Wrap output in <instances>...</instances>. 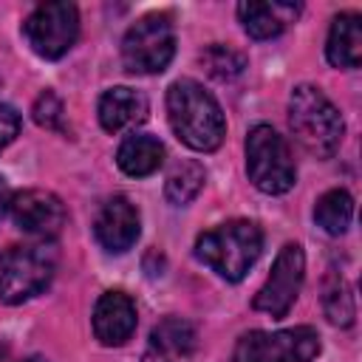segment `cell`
<instances>
[{"instance_id":"6da1fadb","label":"cell","mask_w":362,"mask_h":362,"mask_svg":"<svg viewBox=\"0 0 362 362\" xmlns=\"http://www.w3.org/2000/svg\"><path fill=\"white\" fill-rule=\"evenodd\" d=\"M167 116L173 133L198 153H212L226 136L221 105L195 79H175L167 90Z\"/></svg>"},{"instance_id":"7a4b0ae2","label":"cell","mask_w":362,"mask_h":362,"mask_svg":"<svg viewBox=\"0 0 362 362\" xmlns=\"http://www.w3.org/2000/svg\"><path fill=\"white\" fill-rule=\"evenodd\" d=\"M260 249H263L260 226L243 218L218 223L201 232L195 240V257L229 283H238L246 277V272L260 257Z\"/></svg>"},{"instance_id":"3957f363","label":"cell","mask_w":362,"mask_h":362,"mask_svg":"<svg viewBox=\"0 0 362 362\" xmlns=\"http://www.w3.org/2000/svg\"><path fill=\"white\" fill-rule=\"evenodd\" d=\"M288 127L300 147L317 158H331L345 136V122L331 99L314 85H297L288 99Z\"/></svg>"},{"instance_id":"277c9868","label":"cell","mask_w":362,"mask_h":362,"mask_svg":"<svg viewBox=\"0 0 362 362\" xmlns=\"http://www.w3.org/2000/svg\"><path fill=\"white\" fill-rule=\"evenodd\" d=\"M246 173L249 181L266 192V195H283L294 187L297 167L288 153L286 139L269 127V124H255L246 136Z\"/></svg>"},{"instance_id":"5b68a950","label":"cell","mask_w":362,"mask_h":362,"mask_svg":"<svg viewBox=\"0 0 362 362\" xmlns=\"http://www.w3.org/2000/svg\"><path fill=\"white\" fill-rule=\"evenodd\" d=\"M57 269L51 246H11L0 255V300L8 305L25 303L40 294Z\"/></svg>"},{"instance_id":"8992f818","label":"cell","mask_w":362,"mask_h":362,"mask_svg":"<svg viewBox=\"0 0 362 362\" xmlns=\"http://www.w3.org/2000/svg\"><path fill=\"white\" fill-rule=\"evenodd\" d=\"M175 54V28L170 14H144L122 40V62L130 74H161Z\"/></svg>"},{"instance_id":"52a82bcc","label":"cell","mask_w":362,"mask_h":362,"mask_svg":"<svg viewBox=\"0 0 362 362\" xmlns=\"http://www.w3.org/2000/svg\"><path fill=\"white\" fill-rule=\"evenodd\" d=\"M320 354V334L311 325L286 331H249L238 339L232 362H311Z\"/></svg>"},{"instance_id":"ba28073f","label":"cell","mask_w":362,"mask_h":362,"mask_svg":"<svg viewBox=\"0 0 362 362\" xmlns=\"http://www.w3.org/2000/svg\"><path fill=\"white\" fill-rule=\"evenodd\" d=\"M23 34L34 54H40L42 59H59L76 42L79 11L74 3H42L25 17Z\"/></svg>"},{"instance_id":"9c48e42d","label":"cell","mask_w":362,"mask_h":362,"mask_svg":"<svg viewBox=\"0 0 362 362\" xmlns=\"http://www.w3.org/2000/svg\"><path fill=\"white\" fill-rule=\"evenodd\" d=\"M303 277H305V255H303V246L300 243H286L277 252L266 283L255 294L252 308L269 314L272 320H283L288 314V308L294 305L300 288H303Z\"/></svg>"},{"instance_id":"30bf717a","label":"cell","mask_w":362,"mask_h":362,"mask_svg":"<svg viewBox=\"0 0 362 362\" xmlns=\"http://www.w3.org/2000/svg\"><path fill=\"white\" fill-rule=\"evenodd\" d=\"M11 218L14 226L31 238L51 240L65 226V204L48 189H23L11 198Z\"/></svg>"},{"instance_id":"8fae6325","label":"cell","mask_w":362,"mask_h":362,"mask_svg":"<svg viewBox=\"0 0 362 362\" xmlns=\"http://www.w3.org/2000/svg\"><path fill=\"white\" fill-rule=\"evenodd\" d=\"M93 232H96V240L107 252L122 255L139 238V209L124 195H113L102 204V209L93 221Z\"/></svg>"},{"instance_id":"7c38bea8","label":"cell","mask_w":362,"mask_h":362,"mask_svg":"<svg viewBox=\"0 0 362 362\" xmlns=\"http://www.w3.org/2000/svg\"><path fill=\"white\" fill-rule=\"evenodd\" d=\"M136 303L124 291H105L93 308V334L102 345H122L136 331Z\"/></svg>"},{"instance_id":"4fadbf2b","label":"cell","mask_w":362,"mask_h":362,"mask_svg":"<svg viewBox=\"0 0 362 362\" xmlns=\"http://www.w3.org/2000/svg\"><path fill=\"white\" fill-rule=\"evenodd\" d=\"M147 96L133 88H110L99 99V124L107 133H122L147 119Z\"/></svg>"},{"instance_id":"5bb4252c","label":"cell","mask_w":362,"mask_h":362,"mask_svg":"<svg viewBox=\"0 0 362 362\" xmlns=\"http://www.w3.org/2000/svg\"><path fill=\"white\" fill-rule=\"evenodd\" d=\"M300 14L297 3H240L238 17L252 40H272L288 28Z\"/></svg>"},{"instance_id":"9a60e30c","label":"cell","mask_w":362,"mask_h":362,"mask_svg":"<svg viewBox=\"0 0 362 362\" xmlns=\"http://www.w3.org/2000/svg\"><path fill=\"white\" fill-rule=\"evenodd\" d=\"M325 57L334 68H356L362 59V17L356 11H342L334 17Z\"/></svg>"},{"instance_id":"2e32d148","label":"cell","mask_w":362,"mask_h":362,"mask_svg":"<svg viewBox=\"0 0 362 362\" xmlns=\"http://www.w3.org/2000/svg\"><path fill=\"white\" fill-rule=\"evenodd\" d=\"M116 164L122 173H127L133 178L150 175L164 164V144L150 133H133L119 144Z\"/></svg>"},{"instance_id":"e0dca14e","label":"cell","mask_w":362,"mask_h":362,"mask_svg":"<svg viewBox=\"0 0 362 362\" xmlns=\"http://www.w3.org/2000/svg\"><path fill=\"white\" fill-rule=\"evenodd\" d=\"M354 218V198L345 189H328L314 204V221L328 235H342Z\"/></svg>"},{"instance_id":"ac0fdd59","label":"cell","mask_w":362,"mask_h":362,"mask_svg":"<svg viewBox=\"0 0 362 362\" xmlns=\"http://www.w3.org/2000/svg\"><path fill=\"white\" fill-rule=\"evenodd\" d=\"M322 311H325L328 322L339 325V328H348L356 317L351 286L345 283V277L339 272H328L322 280Z\"/></svg>"},{"instance_id":"d6986e66","label":"cell","mask_w":362,"mask_h":362,"mask_svg":"<svg viewBox=\"0 0 362 362\" xmlns=\"http://www.w3.org/2000/svg\"><path fill=\"white\" fill-rule=\"evenodd\" d=\"M195 342H198L195 328H192L187 320H181V317H167V320H161V322L150 331V345L158 348V351L167 354V356H170V354L187 356V354L195 351Z\"/></svg>"},{"instance_id":"ffe728a7","label":"cell","mask_w":362,"mask_h":362,"mask_svg":"<svg viewBox=\"0 0 362 362\" xmlns=\"http://www.w3.org/2000/svg\"><path fill=\"white\" fill-rule=\"evenodd\" d=\"M204 178H206V173L198 161H178L164 181V198L175 206H184L201 192Z\"/></svg>"},{"instance_id":"44dd1931","label":"cell","mask_w":362,"mask_h":362,"mask_svg":"<svg viewBox=\"0 0 362 362\" xmlns=\"http://www.w3.org/2000/svg\"><path fill=\"white\" fill-rule=\"evenodd\" d=\"M201 65L206 68L209 76L215 79H235L246 68V57L229 45H209L201 51Z\"/></svg>"},{"instance_id":"7402d4cb","label":"cell","mask_w":362,"mask_h":362,"mask_svg":"<svg viewBox=\"0 0 362 362\" xmlns=\"http://www.w3.org/2000/svg\"><path fill=\"white\" fill-rule=\"evenodd\" d=\"M62 102L54 90H42L31 107V116L40 127H48V130H59L62 127Z\"/></svg>"},{"instance_id":"603a6c76","label":"cell","mask_w":362,"mask_h":362,"mask_svg":"<svg viewBox=\"0 0 362 362\" xmlns=\"http://www.w3.org/2000/svg\"><path fill=\"white\" fill-rule=\"evenodd\" d=\"M20 133V113L11 105H0V153L17 139Z\"/></svg>"},{"instance_id":"cb8c5ba5","label":"cell","mask_w":362,"mask_h":362,"mask_svg":"<svg viewBox=\"0 0 362 362\" xmlns=\"http://www.w3.org/2000/svg\"><path fill=\"white\" fill-rule=\"evenodd\" d=\"M11 198H14V195H11V189H8V181L0 175V221H3L6 212L11 209Z\"/></svg>"},{"instance_id":"d4e9b609","label":"cell","mask_w":362,"mask_h":362,"mask_svg":"<svg viewBox=\"0 0 362 362\" xmlns=\"http://www.w3.org/2000/svg\"><path fill=\"white\" fill-rule=\"evenodd\" d=\"M141 362H170V356H167V354H161L158 348H153V345H150V348L144 351Z\"/></svg>"},{"instance_id":"484cf974","label":"cell","mask_w":362,"mask_h":362,"mask_svg":"<svg viewBox=\"0 0 362 362\" xmlns=\"http://www.w3.org/2000/svg\"><path fill=\"white\" fill-rule=\"evenodd\" d=\"M20 362H48V359H42V356H25V359H20Z\"/></svg>"}]
</instances>
